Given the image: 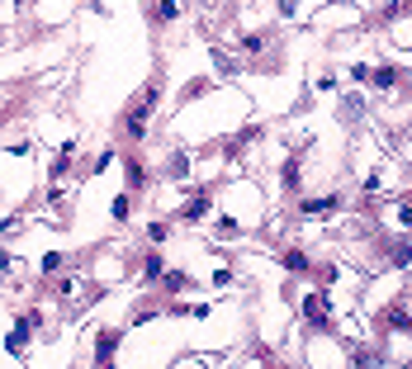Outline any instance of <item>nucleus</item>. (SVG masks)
<instances>
[{"label":"nucleus","mask_w":412,"mask_h":369,"mask_svg":"<svg viewBox=\"0 0 412 369\" xmlns=\"http://www.w3.org/2000/svg\"><path fill=\"white\" fill-rule=\"evenodd\" d=\"M142 275H147V280H162V256H152V261L142 265Z\"/></svg>","instance_id":"nucleus-7"},{"label":"nucleus","mask_w":412,"mask_h":369,"mask_svg":"<svg viewBox=\"0 0 412 369\" xmlns=\"http://www.w3.org/2000/svg\"><path fill=\"white\" fill-rule=\"evenodd\" d=\"M303 313L313 317V322H327V303H323V293H313V298H303Z\"/></svg>","instance_id":"nucleus-3"},{"label":"nucleus","mask_w":412,"mask_h":369,"mask_svg":"<svg viewBox=\"0 0 412 369\" xmlns=\"http://www.w3.org/2000/svg\"><path fill=\"white\" fill-rule=\"evenodd\" d=\"M105 369H114V365H105Z\"/></svg>","instance_id":"nucleus-9"},{"label":"nucleus","mask_w":412,"mask_h":369,"mask_svg":"<svg viewBox=\"0 0 412 369\" xmlns=\"http://www.w3.org/2000/svg\"><path fill=\"white\" fill-rule=\"evenodd\" d=\"M284 265H289V270H308V261H303V251H289V256H284Z\"/></svg>","instance_id":"nucleus-8"},{"label":"nucleus","mask_w":412,"mask_h":369,"mask_svg":"<svg viewBox=\"0 0 412 369\" xmlns=\"http://www.w3.org/2000/svg\"><path fill=\"white\" fill-rule=\"evenodd\" d=\"M152 100H157V95H147V100H137V105L128 109V119H123L128 137H142V132H147V114H152Z\"/></svg>","instance_id":"nucleus-1"},{"label":"nucleus","mask_w":412,"mask_h":369,"mask_svg":"<svg viewBox=\"0 0 412 369\" xmlns=\"http://www.w3.org/2000/svg\"><path fill=\"white\" fill-rule=\"evenodd\" d=\"M209 213V199H194V204H185V218H204Z\"/></svg>","instance_id":"nucleus-5"},{"label":"nucleus","mask_w":412,"mask_h":369,"mask_svg":"<svg viewBox=\"0 0 412 369\" xmlns=\"http://www.w3.org/2000/svg\"><path fill=\"white\" fill-rule=\"evenodd\" d=\"M303 209H308V213H332V209H336V199H308Z\"/></svg>","instance_id":"nucleus-4"},{"label":"nucleus","mask_w":412,"mask_h":369,"mask_svg":"<svg viewBox=\"0 0 412 369\" xmlns=\"http://www.w3.org/2000/svg\"><path fill=\"white\" fill-rule=\"evenodd\" d=\"M114 345H119V332H100V341H95V355H100V365L114 355Z\"/></svg>","instance_id":"nucleus-2"},{"label":"nucleus","mask_w":412,"mask_h":369,"mask_svg":"<svg viewBox=\"0 0 412 369\" xmlns=\"http://www.w3.org/2000/svg\"><path fill=\"white\" fill-rule=\"evenodd\" d=\"M166 289L180 293V289H185V275H180V270H171V275H166Z\"/></svg>","instance_id":"nucleus-6"}]
</instances>
